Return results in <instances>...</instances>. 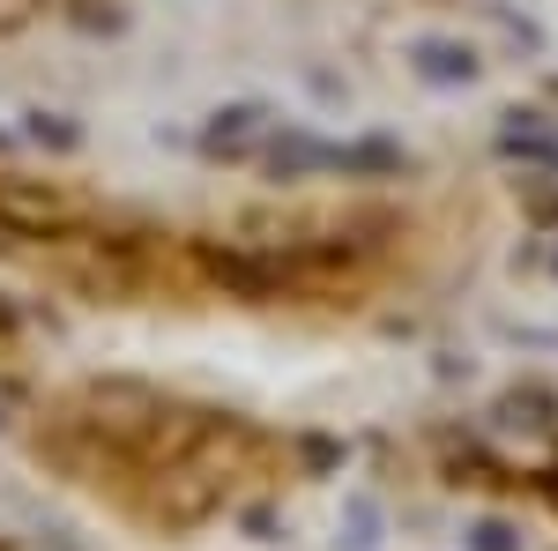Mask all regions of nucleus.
Listing matches in <instances>:
<instances>
[{
  "instance_id": "obj_2",
  "label": "nucleus",
  "mask_w": 558,
  "mask_h": 551,
  "mask_svg": "<svg viewBox=\"0 0 558 551\" xmlns=\"http://www.w3.org/2000/svg\"><path fill=\"white\" fill-rule=\"evenodd\" d=\"M268 128H276V112L254 105V97H246V105H216L209 128H202V149H209V157H239V149H254Z\"/></svg>"
},
{
  "instance_id": "obj_3",
  "label": "nucleus",
  "mask_w": 558,
  "mask_h": 551,
  "mask_svg": "<svg viewBox=\"0 0 558 551\" xmlns=\"http://www.w3.org/2000/svg\"><path fill=\"white\" fill-rule=\"evenodd\" d=\"M268 171H276V179L328 171V142H313V134H276V142H268Z\"/></svg>"
},
{
  "instance_id": "obj_4",
  "label": "nucleus",
  "mask_w": 558,
  "mask_h": 551,
  "mask_svg": "<svg viewBox=\"0 0 558 551\" xmlns=\"http://www.w3.org/2000/svg\"><path fill=\"white\" fill-rule=\"evenodd\" d=\"M23 134H31L38 149H75V142H83V128L60 120V112H23Z\"/></svg>"
},
{
  "instance_id": "obj_6",
  "label": "nucleus",
  "mask_w": 558,
  "mask_h": 551,
  "mask_svg": "<svg viewBox=\"0 0 558 551\" xmlns=\"http://www.w3.org/2000/svg\"><path fill=\"white\" fill-rule=\"evenodd\" d=\"M470 551H521V537L507 529V522H476V529H470Z\"/></svg>"
},
{
  "instance_id": "obj_5",
  "label": "nucleus",
  "mask_w": 558,
  "mask_h": 551,
  "mask_svg": "<svg viewBox=\"0 0 558 551\" xmlns=\"http://www.w3.org/2000/svg\"><path fill=\"white\" fill-rule=\"evenodd\" d=\"M425 75H439V83H470V52H454V45H425Z\"/></svg>"
},
{
  "instance_id": "obj_1",
  "label": "nucleus",
  "mask_w": 558,
  "mask_h": 551,
  "mask_svg": "<svg viewBox=\"0 0 558 551\" xmlns=\"http://www.w3.org/2000/svg\"><path fill=\"white\" fill-rule=\"evenodd\" d=\"M75 216H83V202L60 194L52 179H0V224H8V231L45 239V231H68Z\"/></svg>"
}]
</instances>
